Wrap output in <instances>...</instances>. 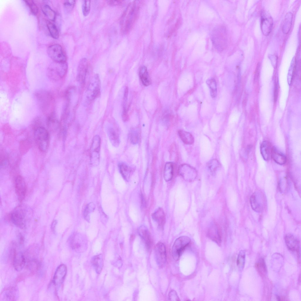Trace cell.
<instances>
[{
    "instance_id": "6da1fadb",
    "label": "cell",
    "mask_w": 301,
    "mask_h": 301,
    "mask_svg": "<svg viewBox=\"0 0 301 301\" xmlns=\"http://www.w3.org/2000/svg\"><path fill=\"white\" fill-rule=\"evenodd\" d=\"M38 103L42 111L48 116L54 113V100L51 94L46 91H40L36 94Z\"/></svg>"
},
{
    "instance_id": "7a4b0ae2",
    "label": "cell",
    "mask_w": 301,
    "mask_h": 301,
    "mask_svg": "<svg viewBox=\"0 0 301 301\" xmlns=\"http://www.w3.org/2000/svg\"><path fill=\"white\" fill-rule=\"evenodd\" d=\"M101 88V82L98 74H94L91 78L85 94L86 103H90L98 95Z\"/></svg>"
},
{
    "instance_id": "3957f363",
    "label": "cell",
    "mask_w": 301,
    "mask_h": 301,
    "mask_svg": "<svg viewBox=\"0 0 301 301\" xmlns=\"http://www.w3.org/2000/svg\"><path fill=\"white\" fill-rule=\"evenodd\" d=\"M34 136L39 149L42 152L46 151L49 143V135L47 130L43 127L38 126L34 130Z\"/></svg>"
},
{
    "instance_id": "277c9868",
    "label": "cell",
    "mask_w": 301,
    "mask_h": 301,
    "mask_svg": "<svg viewBox=\"0 0 301 301\" xmlns=\"http://www.w3.org/2000/svg\"><path fill=\"white\" fill-rule=\"evenodd\" d=\"M137 8L135 2L130 5L123 14L122 18V31L128 32L131 29L136 19Z\"/></svg>"
},
{
    "instance_id": "5b68a950",
    "label": "cell",
    "mask_w": 301,
    "mask_h": 301,
    "mask_svg": "<svg viewBox=\"0 0 301 301\" xmlns=\"http://www.w3.org/2000/svg\"><path fill=\"white\" fill-rule=\"evenodd\" d=\"M54 62L49 67L47 74L49 78L56 80L62 78L65 76L67 71L68 65L66 62Z\"/></svg>"
},
{
    "instance_id": "8992f818",
    "label": "cell",
    "mask_w": 301,
    "mask_h": 301,
    "mask_svg": "<svg viewBox=\"0 0 301 301\" xmlns=\"http://www.w3.org/2000/svg\"><path fill=\"white\" fill-rule=\"evenodd\" d=\"M101 142V138L98 135L93 137L90 150V163L93 166H97L99 163Z\"/></svg>"
},
{
    "instance_id": "52a82bcc",
    "label": "cell",
    "mask_w": 301,
    "mask_h": 301,
    "mask_svg": "<svg viewBox=\"0 0 301 301\" xmlns=\"http://www.w3.org/2000/svg\"><path fill=\"white\" fill-rule=\"evenodd\" d=\"M47 53L49 57L54 62H66V56L61 46L59 44H55L49 46L47 49Z\"/></svg>"
},
{
    "instance_id": "ba28073f",
    "label": "cell",
    "mask_w": 301,
    "mask_h": 301,
    "mask_svg": "<svg viewBox=\"0 0 301 301\" xmlns=\"http://www.w3.org/2000/svg\"><path fill=\"white\" fill-rule=\"evenodd\" d=\"M190 239L186 236H181L175 241L172 248V253L173 259L178 260L182 252L189 244Z\"/></svg>"
},
{
    "instance_id": "9c48e42d",
    "label": "cell",
    "mask_w": 301,
    "mask_h": 301,
    "mask_svg": "<svg viewBox=\"0 0 301 301\" xmlns=\"http://www.w3.org/2000/svg\"><path fill=\"white\" fill-rule=\"evenodd\" d=\"M11 257L13 266L17 271L21 270L26 264L25 256L20 251L14 247L11 251Z\"/></svg>"
},
{
    "instance_id": "30bf717a",
    "label": "cell",
    "mask_w": 301,
    "mask_h": 301,
    "mask_svg": "<svg viewBox=\"0 0 301 301\" xmlns=\"http://www.w3.org/2000/svg\"><path fill=\"white\" fill-rule=\"evenodd\" d=\"M155 255L157 264L159 268H162L165 265L166 261L165 248L162 243L158 242L155 248Z\"/></svg>"
},
{
    "instance_id": "8fae6325",
    "label": "cell",
    "mask_w": 301,
    "mask_h": 301,
    "mask_svg": "<svg viewBox=\"0 0 301 301\" xmlns=\"http://www.w3.org/2000/svg\"><path fill=\"white\" fill-rule=\"evenodd\" d=\"M66 272L67 268L65 265H61L57 267L52 280L56 290L58 289L63 283Z\"/></svg>"
},
{
    "instance_id": "7c38bea8",
    "label": "cell",
    "mask_w": 301,
    "mask_h": 301,
    "mask_svg": "<svg viewBox=\"0 0 301 301\" xmlns=\"http://www.w3.org/2000/svg\"><path fill=\"white\" fill-rule=\"evenodd\" d=\"M88 67L87 59L86 58H81L78 66L76 76L77 81L81 85H83L85 83Z\"/></svg>"
},
{
    "instance_id": "4fadbf2b",
    "label": "cell",
    "mask_w": 301,
    "mask_h": 301,
    "mask_svg": "<svg viewBox=\"0 0 301 301\" xmlns=\"http://www.w3.org/2000/svg\"><path fill=\"white\" fill-rule=\"evenodd\" d=\"M261 28L263 34L267 36L271 32L272 26V19L270 15L263 11L261 14Z\"/></svg>"
},
{
    "instance_id": "5bb4252c",
    "label": "cell",
    "mask_w": 301,
    "mask_h": 301,
    "mask_svg": "<svg viewBox=\"0 0 301 301\" xmlns=\"http://www.w3.org/2000/svg\"><path fill=\"white\" fill-rule=\"evenodd\" d=\"M250 202L251 208L254 210L260 212L263 210L265 204L264 198L261 193H254L250 197Z\"/></svg>"
},
{
    "instance_id": "9a60e30c",
    "label": "cell",
    "mask_w": 301,
    "mask_h": 301,
    "mask_svg": "<svg viewBox=\"0 0 301 301\" xmlns=\"http://www.w3.org/2000/svg\"><path fill=\"white\" fill-rule=\"evenodd\" d=\"M14 184L16 194L19 200L21 201L24 198L26 193V187L25 182L22 176L19 175L15 179Z\"/></svg>"
},
{
    "instance_id": "2e32d148",
    "label": "cell",
    "mask_w": 301,
    "mask_h": 301,
    "mask_svg": "<svg viewBox=\"0 0 301 301\" xmlns=\"http://www.w3.org/2000/svg\"><path fill=\"white\" fill-rule=\"evenodd\" d=\"M285 241L287 248L292 252H297L300 257V243L296 237L292 234H288L285 236Z\"/></svg>"
},
{
    "instance_id": "e0dca14e",
    "label": "cell",
    "mask_w": 301,
    "mask_h": 301,
    "mask_svg": "<svg viewBox=\"0 0 301 301\" xmlns=\"http://www.w3.org/2000/svg\"><path fill=\"white\" fill-rule=\"evenodd\" d=\"M179 173L184 178L188 180H191L195 178L197 171L193 167L187 164H183L179 166L178 169Z\"/></svg>"
},
{
    "instance_id": "ac0fdd59",
    "label": "cell",
    "mask_w": 301,
    "mask_h": 301,
    "mask_svg": "<svg viewBox=\"0 0 301 301\" xmlns=\"http://www.w3.org/2000/svg\"><path fill=\"white\" fill-rule=\"evenodd\" d=\"M24 218L22 212L18 210H14L11 213L10 215V218L12 223L21 228L24 227Z\"/></svg>"
},
{
    "instance_id": "d6986e66",
    "label": "cell",
    "mask_w": 301,
    "mask_h": 301,
    "mask_svg": "<svg viewBox=\"0 0 301 301\" xmlns=\"http://www.w3.org/2000/svg\"><path fill=\"white\" fill-rule=\"evenodd\" d=\"M17 293L16 290L13 287L5 289L1 294L0 300H15L16 298Z\"/></svg>"
},
{
    "instance_id": "ffe728a7",
    "label": "cell",
    "mask_w": 301,
    "mask_h": 301,
    "mask_svg": "<svg viewBox=\"0 0 301 301\" xmlns=\"http://www.w3.org/2000/svg\"><path fill=\"white\" fill-rule=\"evenodd\" d=\"M70 245L73 250L78 252H84L87 248L86 243L80 240H76L73 237L70 240Z\"/></svg>"
},
{
    "instance_id": "44dd1931",
    "label": "cell",
    "mask_w": 301,
    "mask_h": 301,
    "mask_svg": "<svg viewBox=\"0 0 301 301\" xmlns=\"http://www.w3.org/2000/svg\"><path fill=\"white\" fill-rule=\"evenodd\" d=\"M272 148L269 142L264 141L262 143L260 147V152L265 160H269L271 157Z\"/></svg>"
},
{
    "instance_id": "7402d4cb",
    "label": "cell",
    "mask_w": 301,
    "mask_h": 301,
    "mask_svg": "<svg viewBox=\"0 0 301 301\" xmlns=\"http://www.w3.org/2000/svg\"><path fill=\"white\" fill-rule=\"evenodd\" d=\"M271 157L276 163L280 165L285 164L287 161L286 156L275 147H272Z\"/></svg>"
},
{
    "instance_id": "603a6c76",
    "label": "cell",
    "mask_w": 301,
    "mask_h": 301,
    "mask_svg": "<svg viewBox=\"0 0 301 301\" xmlns=\"http://www.w3.org/2000/svg\"><path fill=\"white\" fill-rule=\"evenodd\" d=\"M91 264L97 273L101 272L103 265V260L102 254L95 255L92 258L91 260Z\"/></svg>"
},
{
    "instance_id": "cb8c5ba5",
    "label": "cell",
    "mask_w": 301,
    "mask_h": 301,
    "mask_svg": "<svg viewBox=\"0 0 301 301\" xmlns=\"http://www.w3.org/2000/svg\"><path fill=\"white\" fill-rule=\"evenodd\" d=\"M152 217L159 226L160 227L163 226L165 222V218L164 212L161 208H158L153 214Z\"/></svg>"
},
{
    "instance_id": "d4e9b609",
    "label": "cell",
    "mask_w": 301,
    "mask_h": 301,
    "mask_svg": "<svg viewBox=\"0 0 301 301\" xmlns=\"http://www.w3.org/2000/svg\"><path fill=\"white\" fill-rule=\"evenodd\" d=\"M107 132L109 139L112 145L115 147H118L120 144V139L117 131L114 128L109 127L108 128Z\"/></svg>"
},
{
    "instance_id": "484cf974",
    "label": "cell",
    "mask_w": 301,
    "mask_h": 301,
    "mask_svg": "<svg viewBox=\"0 0 301 301\" xmlns=\"http://www.w3.org/2000/svg\"><path fill=\"white\" fill-rule=\"evenodd\" d=\"M139 75L142 83L144 86H148L150 84V79L146 67L142 66L140 68Z\"/></svg>"
},
{
    "instance_id": "4316f807",
    "label": "cell",
    "mask_w": 301,
    "mask_h": 301,
    "mask_svg": "<svg viewBox=\"0 0 301 301\" xmlns=\"http://www.w3.org/2000/svg\"><path fill=\"white\" fill-rule=\"evenodd\" d=\"M139 234L144 241L147 248L149 249L151 245V240L150 234L146 228L143 226L140 227L138 230Z\"/></svg>"
},
{
    "instance_id": "83f0119b",
    "label": "cell",
    "mask_w": 301,
    "mask_h": 301,
    "mask_svg": "<svg viewBox=\"0 0 301 301\" xmlns=\"http://www.w3.org/2000/svg\"><path fill=\"white\" fill-rule=\"evenodd\" d=\"M46 124L49 128L51 131L56 130L60 128V123L54 113L48 116Z\"/></svg>"
},
{
    "instance_id": "f1b7e54d",
    "label": "cell",
    "mask_w": 301,
    "mask_h": 301,
    "mask_svg": "<svg viewBox=\"0 0 301 301\" xmlns=\"http://www.w3.org/2000/svg\"><path fill=\"white\" fill-rule=\"evenodd\" d=\"M118 167L122 177L126 180H128L132 171L131 167L123 162L119 163L118 164Z\"/></svg>"
},
{
    "instance_id": "f546056e",
    "label": "cell",
    "mask_w": 301,
    "mask_h": 301,
    "mask_svg": "<svg viewBox=\"0 0 301 301\" xmlns=\"http://www.w3.org/2000/svg\"><path fill=\"white\" fill-rule=\"evenodd\" d=\"M178 134L181 139L185 143L187 144H191L193 143V137L189 133L183 130H180L178 131Z\"/></svg>"
},
{
    "instance_id": "4dcf8cb0",
    "label": "cell",
    "mask_w": 301,
    "mask_h": 301,
    "mask_svg": "<svg viewBox=\"0 0 301 301\" xmlns=\"http://www.w3.org/2000/svg\"><path fill=\"white\" fill-rule=\"evenodd\" d=\"M173 173V167L171 162L167 163L165 165L163 173V176L166 181H168L172 179Z\"/></svg>"
},
{
    "instance_id": "1f68e13d",
    "label": "cell",
    "mask_w": 301,
    "mask_h": 301,
    "mask_svg": "<svg viewBox=\"0 0 301 301\" xmlns=\"http://www.w3.org/2000/svg\"><path fill=\"white\" fill-rule=\"evenodd\" d=\"M255 267L257 271L262 277L265 276L267 273L266 266L264 260L262 258H260L255 264Z\"/></svg>"
},
{
    "instance_id": "d6a6232c",
    "label": "cell",
    "mask_w": 301,
    "mask_h": 301,
    "mask_svg": "<svg viewBox=\"0 0 301 301\" xmlns=\"http://www.w3.org/2000/svg\"><path fill=\"white\" fill-rule=\"evenodd\" d=\"M41 10L44 14L50 20L54 21L55 20L56 13L49 5L46 4L43 5L41 7Z\"/></svg>"
},
{
    "instance_id": "836d02e7",
    "label": "cell",
    "mask_w": 301,
    "mask_h": 301,
    "mask_svg": "<svg viewBox=\"0 0 301 301\" xmlns=\"http://www.w3.org/2000/svg\"><path fill=\"white\" fill-rule=\"evenodd\" d=\"M292 19V14L290 12L287 13L285 17L283 27V31L285 34H287L291 28Z\"/></svg>"
},
{
    "instance_id": "e575fe53",
    "label": "cell",
    "mask_w": 301,
    "mask_h": 301,
    "mask_svg": "<svg viewBox=\"0 0 301 301\" xmlns=\"http://www.w3.org/2000/svg\"><path fill=\"white\" fill-rule=\"evenodd\" d=\"M47 26L51 36L54 39H58L59 37V33L56 25L51 22L48 21L47 22Z\"/></svg>"
},
{
    "instance_id": "d590c367",
    "label": "cell",
    "mask_w": 301,
    "mask_h": 301,
    "mask_svg": "<svg viewBox=\"0 0 301 301\" xmlns=\"http://www.w3.org/2000/svg\"><path fill=\"white\" fill-rule=\"evenodd\" d=\"M245 257V250H240L239 253L237 261V266L240 270H242L244 267Z\"/></svg>"
},
{
    "instance_id": "8d00e7d4",
    "label": "cell",
    "mask_w": 301,
    "mask_h": 301,
    "mask_svg": "<svg viewBox=\"0 0 301 301\" xmlns=\"http://www.w3.org/2000/svg\"><path fill=\"white\" fill-rule=\"evenodd\" d=\"M206 83L210 90V93L213 98H215L217 95V85L215 80L214 79L208 80Z\"/></svg>"
},
{
    "instance_id": "74e56055",
    "label": "cell",
    "mask_w": 301,
    "mask_h": 301,
    "mask_svg": "<svg viewBox=\"0 0 301 301\" xmlns=\"http://www.w3.org/2000/svg\"><path fill=\"white\" fill-rule=\"evenodd\" d=\"M75 3L76 1L75 0L65 1L63 6L65 11L68 13L71 12L74 8Z\"/></svg>"
},
{
    "instance_id": "f35d334b",
    "label": "cell",
    "mask_w": 301,
    "mask_h": 301,
    "mask_svg": "<svg viewBox=\"0 0 301 301\" xmlns=\"http://www.w3.org/2000/svg\"><path fill=\"white\" fill-rule=\"evenodd\" d=\"M91 8V1L84 0L82 4V12L84 16H87L89 14Z\"/></svg>"
},
{
    "instance_id": "ab89813d",
    "label": "cell",
    "mask_w": 301,
    "mask_h": 301,
    "mask_svg": "<svg viewBox=\"0 0 301 301\" xmlns=\"http://www.w3.org/2000/svg\"><path fill=\"white\" fill-rule=\"evenodd\" d=\"M25 3L29 7L31 12L34 14H37L38 11V8L37 6L33 0H25Z\"/></svg>"
},
{
    "instance_id": "60d3db41",
    "label": "cell",
    "mask_w": 301,
    "mask_h": 301,
    "mask_svg": "<svg viewBox=\"0 0 301 301\" xmlns=\"http://www.w3.org/2000/svg\"><path fill=\"white\" fill-rule=\"evenodd\" d=\"M219 162L216 160H213L210 161L208 165V169L211 172L215 171L219 166Z\"/></svg>"
},
{
    "instance_id": "b9f144b4",
    "label": "cell",
    "mask_w": 301,
    "mask_h": 301,
    "mask_svg": "<svg viewBox=\"0 0 301 301\" xmlns=\"http://www.w3.org/2000/svg\"><path fill=\"white\" fill-rule=\"evenodd\" d=\"M130 140L131 143L133 144L137 143L139 141V134L135 131H132L130 133Z\"/></svg>"
},
{
    "instance_id": "7bdbcfd3",
    "label": "cell",
    "mask_w": 301,
    "mask_h": 301,
    "mask_svg": "<svg viewBox=\"0 0 301 301\" xmlns=\"http://www.w3.org/2000/svg\"><path fill=\"white\" fill-rule=\"evenodd\" d=\"M169 298L170 300L172 301H179V298L177 295V294L175 291L174 290H172L169 293L168 295Z\"/></svg>"
},
{
    "instance_id": "ee69618b",
    "label": "cell",
    "mask_w": 301,
    "mask_h": 301,
    "mask_svg": "<svg viewBox=\"0 0 301 301\" xmlns=\"http://www.w3.org/2000/svg\"><path fill=\"white\" fill-rule=\"evenodd\" d=\"M128 88L126 87L125 89L124 96L123 99V110H126V106L127 102V99L128 94Z\"/></svg>"
},
{
    "instance_id": "f6af8a7d",
    "label": "cell",
    "mask_w": 301,
    "mask_h": 301,
    "mask_svg": "<svg viewBox=\"0 0 301 301\" xmlns=\"http://www.w3.org/2000/svg\"><path fill=\"white\" fill-rule=\"evenodd\" d=\"M260 64L258 63L257 65L255 71V75L254 79V83L257 82V80H258L260 74Z\"/></svg>"
},
{
    "instance_id": "bcb514c9",
    "label": "cell",
    "mask_w": 301,
    "mask_h": 301,
    "mask_svg": "<svg viewBox=\"0 0 301 301\" xmlns=\"http://www.w3.org/2000/svg\"><path fill=\"white\" fill-rule=\"evenodd\" d=\"M122 3V1H121L108 0L107 1L108 4L111 6L120 5Z\"/></svg>"
},
{
    "instance_id": "7dc6e473",
    "label": "cell",
    "mask_w": 301,
    "mask_h": 301,
    "mask_svg": "<svg viewBox=\"0 0 301 301\" xmlns=\"http://www.w3.org/2000/svg\"><path fill=\"white\" fill-rule=\"evenodd\" d=\"M122 118L123 121L126 122L127 121L128 119V116L127 111H123L122 115Z\"/></svg>"
},
{
    "instance_id": "c3c4849f",
    "label": "cell",
    "mask_w": 301,
    "mask_h": 301,
    "mask_svg": "<svg viewBox=\"0 0 301 301\" xmlns=\"http://www.w3.org/2000/svg\"><path fill=\"white\" fill-rule=\"evenodd\" d=\"M278 89L277 86L275 85V87L274 92V101L275 102L277 101L278 96Z\"/></svg>"
},
{
    "instance_id": "681fc988",
    "label": "cell",
    "mask_w": 301,
    "mask_h": 301,
    "mask_svg": "<svg viewBox=\"0 0 301 301\" xmlns=\"http://www.w3.org/2000/svg\"><path fill=\"white\" fill-rule=\"evenodd\" d=\"M247 100V96H246L245 97L244 99H243L242 102V105L243 107H245L246 106Z\"/></svg>"
},
{
    "instance_id": "f907efd6",
    "label": "cell",
    "mask_w": 301,
    "mask_h": 301,
    "mask_svg": "<svg viewBox=\"0 0 301 301\" xmlns=\"http://www.w3.org/2000/svg\"><path fill=\"white\" fill-rule=\"evenodd\" d=\"M256 107V112L257 113H258V105H257V104H256V107Z\"/></svg>"
}]
</instances>
